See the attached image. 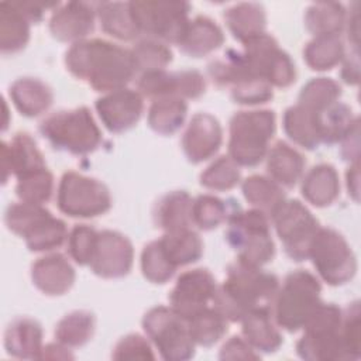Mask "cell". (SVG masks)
Segmentation results:
<instances>
[{
	"label": "cell",
	"instance_id": "obj_17",
	"mask_svg": "<svg viewBox=\"0 0 361 361\" xmlns=\"http://www.w3.org/2000/svg\"><path fill=\"white\" fill-rule=\"evenodd\" d=\"M94 109L110 133H124L133 128L144 111V99L138 90L123 87L104 93L94 103Z\"/></svg>",
	"mask_w": 361,
	"mask_h": 361
},
{
	"label": "cell",
	"instance_id": "obj_43",
	"mask_svg": "<svg viewBox=\"0 0 361 361\" xmlns=\"http://www.w3.org/2000/svg\"><path fill=\"white\" fill-rule=\"evenodd\" d=\"M130 51L135 71L141 73L165 69V66L172 61L171 48L165 42L149 37L137 41Z\"/></svg>",
	"mask_w": 361,
	"mask_h": 361
},
{
	"label": "cell",
	"instance_id": "obj_47",
	"mask_svg": "<svg viewBox=\"0 0 361 361\" xmlns=\"http://www.w3.org/2000/svg\"><path fill=\"white\" fill-rule=\"evenodd\" d=\"M230 89L233 100L245 106L264 104L274 97L272 86L255 73L243 76Z\"/></svg>",
	"mask_w": 361,
	"mask_h": 361
},
{
	"label": "cell",
	"instance_id": "obj_14",
	"mask_svg": "<svg viewBox=\"0 0 361 361\" xmlns=\"http://www.w3.org/2000/svg\"><path fill=\"white\" fill-rule=\"evenodd\" d=\"M243 54L251 69L272 87H288L296 80V68L288 52L268 32L244 42Z\"/></svg>",
	"mask_w": 361,
	"mask_h": 361
},
{
	"label": "cell",
	"instance_id": "obj_28",
	"mask_svg": "<svg viewBox=\"0 0 361 361\" xmlns=\"http://www.w3.org/2000/svg\"><path fill=\"white\" fill-rule=\"evenodd\" d=\"M300 192L305 200L316 207H327L340 195V178L330 164H317L303 176Z\"/></svg>",
	"mask_w": 361,
	"mask_h": 361
},
{
	"label": "cell",
	"instance_id": "obj_1",
	"mask_svg": "<svg viewBox=\"0 0 361 361\" xmlns=\"http://www.w3.org/2000/svg\"><path fill=\"white\" fill-rule=\"evenodd\" d=\"M65 66L102 93L126 87L137 73L130 49L100 38L72 44L65 52Z\"/></svg>",
	"mask_w": 361,
	"mask_h": 361
},
{
	"label": "cell",
	"instance_id": "obj_2",
	"mask_svg": "<svg viewBox=\"0 0 361 361\" xmlns=\"http://www.w3.org/2000/svg\"><path fill=\"white\" fill-rule=\"evenodd\" d=\"M278 289L279 281L274 274L237 259L228 265L212 303L227 322L235 323L252 310L272 309Z\"/></svg>",
	"mask_w": 361,
	"mask_h": 361
},
{
	"label": "cell",
	"instance_id": "obj_34",
	"mask_svg": "<svg viewBox=\"0 0 361 361\" xmlns=\"http://www.w3.org/2000/svg\"><path fill=\"white\" fill-rule=\"evenodd\" d=\"M347 11L341 3L317 1L305 13V25L314 37L340 35L345 27Z\"/></svg>",
	"mask_w": 361,
	"mask_h": 361
},
{
	"label": "cell",
	"instance_id": "obj_45",
	"mask_svg": "<svg viewBox=\"0 0 361 361\" xmlns=\"http://www.w3.org/2000/svg\"><path fill=\"white\" fill-rule=\"evenodd\" d=\"M240 166L228 155L219 157L200 173V185L216 192L235 188L240 183Z\"/></svg>",
	"mask_w": 361,
	"mask_h": 361
},
{
	"label": "cell",
	"instance_id": "obj_48",
	"mask_svg": "<svg viewBox=\"0 0 361 361\" xmlns=\"http://www.w3.org/2000/svg\"><path fill=\"white\" fill-rule=\"evenodd\" d=\"M137 89L142 97L152 100L161 97H178V75L165 69L149 71L140 75Z\"/></svg>",
	"mask_w": 361,
	"mask_h": 361
},
{
	"label": "cell",
	"instance_id": "obj_50",
	"mask_svg": "<svg viewBox=\"0 0 361 361\" xmlns=\"http://www.w3.org/2000/svg\"><path fill=\"white\" fill-rule=\"evenodd\" d=\"M360 303L354 302L348 305L345 312H343L341 334L348 351L350 360H358L361 357V322H360Z\"/></svg>",
	"mask_w": 361,
	"mask_h": 361
},
{
	"label": "cell",
	"instance_id": "obj_35",
	"mask_svg": "<svg viewBox=\"0 0 361 361\" xmlns=\"http://www.w3.org/2000/svg\"><path fill=\"white\" fill-rule=\"evenodd\" d=\"M158 240L166 257L176 268L193 264L203 255V241L192 228L164 233V235Z\"/></svg>",
	"mask_w": 361,
	"mask_h": 361
},
{
	"label": "cell",
	"instance_id": "obj_12",
	"mask_svg": "<svg viewBox=\"0 0 361 361\" xmlns=\"http://www.w3.org/2000/svg\"><path fill=\"white\" fill-rule=\"evenodd\" d=\"M142 329L164 360L185 361L195 355L188 322L171 307H151L142 317Z\"/></svg>",
	"mask_w": 361,
	"mask_h": 361
},
{
	"label": "cell",
	"instance_id": "obj_5",
	"mask_svg": "<svg viewBox=\"0 0 361 361\" xmlns=\"http://www.w3.org/2000/svg\"><path fill=\"white\" fill-rule=\"evenodd\" d=\"M39 133L51 147L72 155H87L102 142V131L86 106L52 113L41 121Z\"/></svg>",
	"mask_w": 361,
	"mask_h": 361
},
{
	"label": "cell",
	"instance_id": "obj_22",
	"mask_svg": "<svg viewBox=\"0 0 361 361\" xmlns=\"http://www.w3.org/2000/svg\"><path fill=\"white\" fill-rule=\"evenodd\" d=\"M224 42V34L219 24L206 16H196L189 20L178 47L193 58L206 56L219 49Z\"/></svg>",
	"mask_w": 361,
	"mask_h": 361
},
{
	"label": "cell",
	"instance_id": "obj_41",
	"mask_svg": "<svg viewBox=\"0 0 361 361\" xmlns=\"http://www.w3.org/2000/svg\"><path fill=\"white\" fill-rule=\"evenodd\" d=\"M341 96V86L331 78H313L300 90L298 104L307 110L320 113L338 102Z\"/></svg>",
	"mask_w": 361,
	"mask_h": 361
},
{
	"label": "cell",
	"instance_id": "obj_44",
	"mask_svg": "<svg viewBox=\"0 0 361 361\" xmlns=\"http://www.w3.org/2000/svg\"><path fill=\"white\" fill-rule=\"evenodd\" d=\"M54 192V176L48 168L30 172L17 179L16 195L20 202L45 204Z\"/></svg>",
	"mask_w": 361,
	"mask_h": 361
},
{
	"label": "cell",
	"instance_id": "obj_52",
	"mask_svg": "<svg viewBox=\"0 0 361 361\" xmlns=\"http://www.w3.org/2000/svg\"><path fill=\"white\" fill-rule=\"evenodd\" d=\"M178 97L186 99H197L206 90V79L204 76L195 69H183L178 71Z\"/></svg>",
	"mask_w": 361,
	"mask_h": 361
},
{
	"label": "cell",
	"instance_id": "obj_25",
	"mask_svg": "<svg viewBox=\"0 0 361 361\" xmlns=\"http://www.w3.org/2000/svg\"><path fill=\"white\" fill-rule=\"evenodd\" d=\"M8 96L14 107L25 117H38L45 113L52 102V89L37 78H18L8 89Z\"/></svg>",
	"mask_w": 361,
	"mask_h": 361
},
{
	"label": "cell",
	"instance_id": "obj_33",
	"mask_svg": "<svg viewBox=\"0 0 361 361\" xmlns=\"http://www.w3.org/2000/svg\"><path fill=\"white\" fill-rule=\"evenodd\" d=\"M188 114V103L180 97H161L152 100L147 121L152 131L161 135L176 133L185 123Z\"/></svg>",
	"mask_w": 361,
	"mask_h": 361
},
{
	"label": "cell",
	"instance_id": "obj_10",
	"mask_svg": "<svg viewBox=\"0 0 361 361\" xmlns=\"http://www.w3.org/2000/svg\"><path fill=\"white\" fill-rule=\"evenodd\" d=\"M128 7L140 34L165 44L178 45L189 23L190 4L186 1L137 0L128 1Z\"/></svg>",
	"mask_w": 361,
	"mask_h": 361
},
{
	"label": "cell",
	"instance_id": "obj_18",
	"mask_svg": "<svg viewBox=\"0 0 361 361\" xmlns=\"http://www.w3.org/2000/svg\"><path fill=\"white\" fill-rule=\"evenodd\" d=\"M96 3L68 1L59 4L51 14L49 32L62 42H79L94 28Z\"/></svg>",
	"mask_w": 361,
	"mask_h": 361
},
{
	"label": "cell",
	"instance_id": "obj_53",
	"mask_svg": "<svg viewBox=\"0 0 361 361\" xmlns=\"http://www.w3.org/2000/svg\"><path fill=\"white\" fill-rule=\"evenodd\" d=\"M220 360H259V353L250 345V343L240 336L230 337L221 347Z\"/></svg>",
	"mask_w": 361,
	"mask_h": 361
},
{
	"label": "cell",
	"instance_id": "obj_40",
	"mask_svg": "<svg viewBox=\"0 0 361 361\" xmlns=\"http://www.w3.org/2000/svg\"><path fill=\"white\" fill-rule=\"evenodd\" d=\"M188 327L195 344L203 347H210L220 341L228 329L226 317L210 306L189 319Z\"/></svg>",
	"mask_w": 361,
	"mask_h": 361
},
{
	"label": "cell",
	"instance_id": "obj_30",
	"mask_svg": "<svg viewBox=\"0 0 361 361\" xmlns=\"http://www.w3.org/2000/svg\"><path fill=\"white\" fill-rule=\"evenodd\" d=\"M317 114L300 104L288 107L282 118L283 131L288 138L305 149H317L322 144Z\"/></svg>",
	"mask_w": 361,
	"mask_h": 361
},
{
	"label": "cell",
	"instance_id": "obj_6",
	"mask_svg": "<svg viewBox=\"0 0 361 361\" xmlns=\"http://www.w3.org/2000/svg\"><path fill=\"white\" fill-rule=\"evenodd\" d=\"M276 130L272 110H243L230 120L228 157L238 166H257L269 149Z\"/></svg>",
	"mask_w": 361,
	"mask_h": 361
},
{
	"label": "cell",
	"instance_id": "obj_20",
	"mask_svg": "<svg viewBox=\"0 0 361 361\" xmlns=\"http://www.w3.org/2000/svg\"><path fill=\"white\" fill-rule=\"evenodd\" d=\"M42 168H47L45 159L28 133H17L10 142H1L3 183L7 182L10 175L18 179Z\"/></svg>",
	"mask_w": 361,
	"mask_h": 361
},
{
	"label": "cell",
	"instance_id": "obj_26",
	"mask_svg": "<svg viewBox=\"0 0 361 361\" xmlns=\"http://www.w3.org/2000/svg\"><path fill=\"white\" fill-rule=\"evenodd\" d=\"M267 172L283 188H293L303 176L306 161L303 155L285 141H276L267 152Z\"/></svg>",
	"mask_w": 361,
	"mask_h": 361
},
{
	"label": "cell",
	"instance_id": "obj_49",
	"mask_svg": "<svg viewBox=\"0 0 361 361\" xmlns=\"http://www.w3.org/2000/svg\"><path fill=\"white\" fill-rule=\"evenodd\" d=\"M99 231L87 224H78L69 233L66 238L69 257L82 267H89Z\"/></svg>",
	"mask_w": 361,
	"mask_h": 361
},
{
	"label": "cell",
	"instance_id": "obj_46",
	"mask_svg": "<svg viewBox=\"0 0 361 361\" xmlns=\"http://www.w3.org/2000/svg\"><path fill=\"white\" fill-rule=\"evenodd\" d=\"M141 272L152 283H165L176 272V267L166 257L159 240L148 243L141 252Z\"/></svg>",
	"mask_w": 361,
	"mask_h": 361
},
{
	"label": "cell",
	"instance_id": "obj_37",
	"mask_svg": "<svg viewBox=\"0 0 361 361\" xmlns=\"http://www.w3.org/2000/svg\"><path fill=\"white\" fill-rule=\"evenodd\" d=\"M317 120L322 144L333 145L344 140V137L358 121V117L354 116L350 106L337 102L326 110L320 111L317 114Z\"/></svg>",
	"mask_w": 361,
	"mask_h": 361
},
{
	"label": "cell",
	"instance_id": "obj_51",
	"mask_svg": "<svg viewBox=\"0 0 361 361\" xmlns=\"http://www.w3.org/2000/svg\"><path fill=\"white\" fill-rule=\"evenodd\" d=\"M113 360H154L149 341L140 334H127L120 338L111 353Z\"/></svg>",
	"mask_w": 361,
	"mask_h": 361
},
{
	"label": "cell",
	"instance_id": "obj_38",
	"mask_svg": "<svg viewBox=\"0 0 361 361\" xmlns=\"http://www.w3.org/2000/svg\"><path fill=\"white\" fill-rule=\"evenodd\" d=\"M96 319L92 312L75 310L65 314L55 326V338L69 348L82 347L94 334Z\"/></svg>",
	"mask_w": 361,
	"mask_h": 361
},
{
	"label": "cell",
	"instance_id": "obj_19",
	"mask_svg": "<svg viewBox=\"0 0 361 361\" xmlns=\"http://www.w3.org/2000/svg\"><path fill=\"white\" fill-rule=\"evenodd\" d=\"M223 142V128L219 120L209 113H196L183 135L182 149L192 164L204 162L216 155Z\"/></svg>",
	"mask_w": 361,
	"mask_h": 361
},
{
	"label": "cell",
	"instance_id": "obj_9",
	"mask_svg": "<svg viewBox=\"0 0 361 361\" xmlns=\"http://www.w3.org/2000/svg\"><path fill=\"white\" fill-rule=\"evenodd\" d=\"M58 209L75 219H92L107 213L113 200L109 188L99 179L68 171L56 190Z\"/></svg>",
	"mask_w": 361,
	"mask_h": 361
},
{
	"label": "cell",
	"instance_id": "obj_54",
	"mask_svg": "<svg viewBox=\"0 0 361 361\" xmlns=\"http://www.w3.org/2000/svg\"><path fill=\"white\" fill-rule=\"evenodd\" d=\"M341 158L344 161L358 162L360 158V121L355 123V126L351 128V131L344 137L341 141Z\"/></svg>",
	"mask_w": 361,
	"mask_h": 361
},
{
	"label": "cell",
	"instance_id": "obj_16",
	"mask_svg": "<svg viewBox=\"0 0 361 361\" xmlns=\"http://www.w3.org/2000/svg\"><path fill=\"white\" fill-rule=\"evenodd\" d=\"M134 262V248L128 237L114 230H102L97 241L90 271L104 279H118L130 274Z\"/></svg>",
	"mask_w": 361,
	"mask_h": 361
},
{
	"label": "cell",
	"instance_id": "obj_36",
	"mask_svg": "<svg viewBox=\"0 0 361 361\" xmlns=\"http://www.w3.org/2000/svg\"><path fill=\"white\" fill-rule=\"evenodd\" d=\"M345 56L340 35H319L310 39L303 49V59L313 71H330Z\"/></svg>",
	"mask_w": 361,
	"mask_h": 361
},
{
	"label": "cell",
	"instance_id": "obj_32",
	"mask_svg": "<svg viewBox=\"0 0 361 361\" xmlns=\"http://www.w3.org/2000/svg\"><path fill=\"white\" fill-rule=\"evenodd\" d=\"M96 17L102 30L121 41H133L140 35L130 13L128 3L100 1L96 3Z\"/></svg>",
	"mask_w": 361,
	"mask_h": 361
},
{
	"label": "cell",
	"instance_id": "obj_29",
	"mask_svg": "<svg viewBox=\"0 0 361 361\" xmlns=\"http://www.w3.org/2000/svg\"><path fill=\"white\" fill-rule=\"evenodd\" d=\"M228 31L241 44L264 34L267 27L265 10L259 3H237L224 13Z\"/></svg>",
	"mask_w": 361,
	"mask_h": 361
},
{
	"label": "cell",
	"instance_id": "obj_27",
	"mask_svg": "<svg viewBox=\"0 0 361 361\" xmlns=\"http://www.w3.org/2000/svg\"><path fill=\"white\" fill-rule=\"evenodd\" d=\"M243 337L258 353H275L283 343L272 309H257L241 319Z\"/></svg>",
	"mask_w": 361,
	"mask_h": 361
},
{
	"label": "cell",
	"instance_id": "obj_3",
	"mask_svg": "<svg viewBox=\"0 0 361 361\" xmlns=\"http://www.w3.org/2000/svg\"><path fill=\"white\" fill-rule=\"evenodd\" d=\"M269 227V217L262 210H243L237 206L227 219L226 241L237 252L238 261L262 267L275 255Z\"/></svg>",
	"mask_w": 361,
	"mask_h": 361
},
{
	"label": "cell",
	"instance_id": "obj_31",
	"mask_svg": "<svg viewBox=\"0 0 361 361\" xmlns=\"http://www.w3.org/2000/svg\"><path fill=\"white\" fill-rule=\"evenodd\" d=\"M31 21L14 1L0 3V51L16 54L25 48L30 39Z\"/></svg>",
	"mask_w": 361,
	"mask_h": 361
},
{
	"label": "cell",
	"instance_id": "obj_56",
	"mask_svg": "<svg viewBox=\"0 0 361 361\" xmlns=\"http://www.w3.org/2000/svg\"><path fill=\"white\" fill-rule=\"evenodd\" d=\"M73 354L71 353V348L63 345L62 343H49L42 347L39 360H73Z\"/></svg>",
	"mask_w": 361,
	"mask_h": 361
},
{
	"label": "cell",
	"instance_id": "obj_21",
	"mask_svg": "<svg viewBox=\"0 0 361 361\" xmlns=\"http://www.w3.org/2000/svg\"><path fill=\"white\" fill-rule=\"evenodd\" d=\"M76 272L69 259L58 252L38 258L31 265L34 286L48 296L65 295L75 283Z\"/></svg>",
	"mask_w": 361,
	"mask_h": 361
},
{
	"label": "cell",
	"instance_id": "obj_13",
	"mask_svg": "<svg viewBox=\"0 0 361 361\" xmlns=\"http://www.w3.org/2000/svg\"><path fill=\"white\" fill-rule=\"evenodd\" d=\"M269 220L286 255L298 262L307 259L310 243L320 227L312 212L299 200L285 199L269 214Z\"/></svg>",
	"mask_w": 361,
	"mask_h": 361
},
{
	"label": "cell",
	"instance_id": "obj_55",
	"mask_svg": "<svg viewBox=\"0 0 361 361\" xmlns=\"http://www.w3.org/2000/svg\"><path fill=\"white\" fill-rule=\"evenodd\" d=\"M341 79L347 85H358L360 82V63H358V51H354V54H350L344 56L341 61Z\"/></svg>",
	"mask_w": 361,
	"mask_h": 361
},
{
	"label": "cell",
	"instance_id": "obj_24",
	"mask_svg": "<svg viewBox=\"0 0 361 361\" xmlns=\"http://www.w3.org/2000/svg\"><path fill=\"white\" fill-rule=\"evenodd\" d=\"M193 199L186 190H172L164 195L154 206V224L164 233L192 228Z\"/></svg>",
	"mask_w": 361,
	"mask_h": 361
},
{
	"label": "cell",
	"instance_id": "obj_39",
	"mask_svg": "<svg viewBox=\"0 0 361 361\" xmlns=\"http://www.w3.org/2000/svg\"><path fill=\"white\" fill-rule=\"evenodd\" d=\"M241 190L248 203L269 214L286 199L283 189L265 175H251L241 183Z\"/></svg>",
	"mask_w": 361,
	"mask_h": 361
},
{
	"label": "cell",
	"instance_id": "obj_4",
	"mask_svg": "<svg viewBox=\"0 0 361 361\" xmlns=\"http://www.w3.org/2000/svg\"><path fill=\"white\" fill-rule=\"evenodd\" d=\"M320 293L322 285L312 272L305 269L289 272L272 305L276 324L289 333L302 330L322 303Z\"/></svg>",
	"mask_w": 361,
	"mask_h": 361
},
{
	"label": "cell",
	"instance_id": "obj_42",
	"mask_svg": "<svg viewBox=\"0 0 361 361\" xmlns=\"http://www.w3.org/2000/svg\"><path fill=\"white\" fill-rule=\"evenodd\" d=\"M235 206L214 195H199L192 203V224L199 230H213L227 221Z\"/></svg>",
	"mask_w": 361,
	"mask_h": 361
},
{
	"label": "cell",
	"instance_id": "obj_11",
	"mask_svg": "<svg viewBox=\"0 0 361 361\" xmlns=\"http://www.w3.org/2000/svg\"><path fill=\"white\" fill-rule=\"evenodd\" d=\"M307 259H312L317 275L331 286L350 282L357 272V259L350 244L331 227H319Z\"/></svg>",
	"mask_w": 361,
	"mask_h": 361
},
{
	"label": "cell",
	"instance_id": "obj_8",
	"mask_svg": "<svg viewBox=\"0 0 361 361\" xmlns=\"http://www.w3.org/2000/svg\"><path fill=\"white\" fill-rule=\"evenodd\" d=\"M343 310L334 303L322 302L303 326V336L296 343V353L307 361L350 360L343 334Z\"/></svg>",
	"mask_w": 361,
	"mask_h": 361
},
{
	"label": "cell",
	"instance_id": "obj_23",
	"mask_svg": "<svg viewBox=\"0 0 361 361\" xmlns=\"http://www.w3.org/2000/svg\"><path fill=\"white\" fill-rule=\"evenodd\" d=\"M42 327L31 317L14 319L4 331L6 351L21 360H39L42 350Z\"/></svg>",
	"mask_w": 361,
	"mask_h": 361
},
{
	"label": "cell",
	"instance_id": "obj_57",
	"mask_svg": "<svg viewBox=\"0 0 361 361\" xmlns=\"http://www.w3.org/2000/svg\"><path fill=\"white\" fill-rule=\"evenodd\" d=\"M358 168H360L358 162H353L345 173L348 195H351L355 202L358 200V195H360V171H358Z\"/></svg>",
	"mask_w": 361,
	"mask_h": 361
},
{
	"label": "cell",
	"instance_id": "obj_15",
	"mask_svg": "<svg viewBox=\"0 0 361 361\" xmlns=\"http://www.w3.org/2000/svg\"><path fill=\"white\" fill-rule=\"evenodd\" d=\"M217 283L206 268H195L182 272L169 293V307L186 322L213 302Z\"/></svg>",
	"mask_w": 361,
	"mask_h": 361
},
{
	"label": "cell",
	"instance_id": "obj_7",
	"mask_svg": "<svg viewBox=\"0 0 361 361\" xmlns=\"http://www.w3.org/2000/svg\"><path fill=\"white\" fill-rule=\"evenodd\" d=\"M7 228L24 238L32 252H45L59 248L68 238L63 220L55 217L42 204L25 202L11 203L4 213Z\"/></svg>",
	"mask_w": 361,
	"mask_h": 361
}]
</instances>
